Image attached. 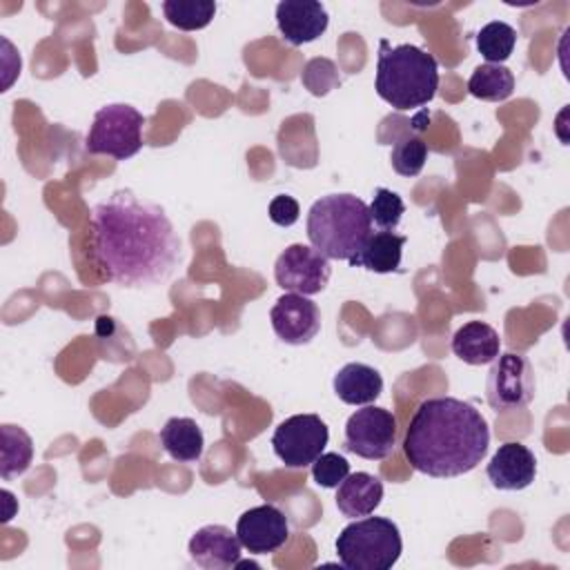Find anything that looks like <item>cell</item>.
Returning <instances> with one entry per match:
<instances>
[{"label": "cell", "instance_id": "cell-1", "mask_svg": "<svg viewBox=\"0 0 570 570\" xmlns=\"http://www.w3.org/2000/svg\"><path fill=\"white\" fill-rule=\"evenodd\" d=\"M91 258L120 287L163 285L183 261V240L167 212L129 189H118L89 216Z\"/></svg>", "mask_w": 570, "mask_h": 570}, {"label": "cell", "instance_id": "cell-2", "mask_svg": "<svg viewBox=\"0 0 570 570\" xmlns=\"http://www.w3.org/2000/svg\"><path fill=\"white\" fill-rule=\"evenodd\" d=\"M488 445L490 428L474 405L454 396H432L414 410L403 454L416 472L452 479L474 470Z\"/></svg>", "mask_w": 570, "mask_h": 570}, {"label": "cell", "instance_id": "cell-3", "mask_svg": "<svg viewBox=\"0 0 570 570\" xmlns=\"http://www.w3.org/2000/svg\"><path fill=\"white\" fill-rule=\"evenodd\" d=\"M374 89L396 111H410L428 105L439 89V65L432 53L416 45L390 47L379 42Z\"/></svg>", "mask_w": 570, "mask_h": 570}, {"label": "cell", "instance_id": "cell-4", "mask_svg": "<svg viewBox=\"0 0 570 570\" xmlns=\"http://www.w3.org/2000/svg\"><path fill=\"white\" fill-rule=\"evenodd\" d=\"M307 238L330 261H350L372 234L367 205L354 194H330L307 212Z\"/></svg>", "mask_w": 570, "mask_h": 570}, {"label": "cell", "instance_id": "cell-5", "mask_svg": "<svg viewBox=\"0 0 570 570\" xmlns=\"http://www.w3.org/2000/svg\"><path fill=\"white\" fill-rule=\"evenodd\" d=\"M338 561L347 570H390L403 550L399 525L387 517H363L336 537Z\"/></svg>", "mask_w": 570, "mask_h": 570}, {"label": "cell", "instance_id": "cell-6", "mask_svg": "<svg viewBox=\"0 0 570 570\" xmlns=\"http://www.w3.org/2000/svg\"><path fill=\"white\" fill-rule=\"evenodd\" d=\"M142 125L145 116L131 105L114 102L100 107L85 138V149L89 154H105L116 160H127L142 147Z\"/></svg>", "mask_w": 570, "mask_h": 570}, {"label": "cell", "instance_id": "cell-7", "mask_svg": "<svg viewBox=\"0 0 570 570\" xmlns=\"http://www.w3.org/2000/svg\"><path fill=\"white\" fill-rule=\"evenodd\" d=\"M537 381L530 361L517 352L499 354L485 379V399L492 410H521L534 399Z\"/></svg>", "mask_w": 570, "mask_h": 570}, {"label": "cell", "instance_id": "cell-8", "mask_svg": "<svg viewBox=\"0 0 570 570\" xmlns=\"http://www.w3.org/2000/svg\"><path fill=\"white\" fill-rule=\"evenodd\" d=\"M330 430L316 414H294L278 423L272 434L274 454L289 470L312 465L325 450Z\"/></svg>", "mask_w": 570, "mask_h": 570}, {"label": "cell", "instance_id": "cell-9", "mask_svg": "<svg viewBox=\"0 0 570 570\" xmlns=\"http://www.w3.org/2000/svg\"><path fill=\"white\" fill-rule=\"evenodd\" d=\"M396 448V419L390 410L363 405L345 423V450L367 459H387Z\"/></svg>", "mask_w": 570, "mask_h": 570}, {"label": "cell", "instance_id": "cell-10", "mask_svg": "<svg viewBox=\"0 0 570 570\" xmlns=\"http://www.w3.org/2000/svg\"><path fill=\"white\" fill-rule=\"evenodd\" d=\"M332 267L330 258L309 245L294 243L285 247L274 263L276 285L285 292L312 296L325 289Z\"/></svg>", "mask_w": 570, "mask_h": 570}, {"label": "cell", "instance_id": "cell-11", "mask_svg": "<svg viewBox=\"0 0 570 570\" xmlns=\"http://www.w3.org/2000/svg\"><path fill=\"white\" fill-rule=\"evenodd\" d=\"M236 534L247 552L269 554L285 546V541L289 539V525L285 514L276 505L263 503L245 510L238 517Z\"/></svg>", "mask_w": 570, "mask_h": 570}, {"label": "cell", "instance_id": "cell-12", "mask_svg": "<svg viewBox=\"0 0 570 570\" xmlns=\"http://www.w3.org/2000/svg\"><path fill=\"white\" fill-rule=\"evenodd\" d=\"M276 336L287 345H305L321 330V312L314 301L303 294L285 292L269 309Z\"/></svg>", "mask_w": 570, "mask_h": 570}, {"label": "cell", "instance_id": "cell-13", "mask_svg": "<svg viewBox=\"0 0 570 570\" xmlns=\"http://www.w3.org/2000/svg\"><path fill=\"white\" fill-rule=\"evenodd\" d=\"M238 534L225 525L209 523L196 530L189 539V559L205 570H227L240 561Z\"/></svg>", "mask_w": 570, "mask_h": 570}, {"label": "cell", "instance_id": "cell-14", "mask_svg": "<svg viewBox=\"0 0 570 570\" xmlns=\"http://www.w3.org/2000/svg\"><path fill=\"white\" fill-rule=\"evenodd\" d=\"M327 22V9L318 0H283L276 4L278 31L294 47L323 36Z\"/></svg>", "mask_w": 570, "mask_h": 570}, {"label": "cell", "instance_id": "cell-15", "mask_svg": "<svg viewBox=\"0 0 570 570\" xmlns=\"http://www.w3.org/2000/svg\"><path fill=\"white\" fill-rule=\"evenodd\" d=\"M485 474L497 490H525L537 476V459L523 443L508 441L492 454Z\"/></svg>", "mask_w": 570, "mask_h": 570}, {"label": "cell", "instance_id": "cell-16", "mask_svg": "<svg viewBox=\"0 0 570 570\" xmlns=\"http://www.w3.org/2000/svg\"><path fill=\"white\" fill-rule=\"evenodd\" d=\"M336 488V508L350 519L372 514L383 499V483L370 472H350Z\"/></svg>", "mask_w": 570, "mask_h": 570}, {"label": "cell", "instance_id": "cell-17", "mask_svg": "<svg viewBox=\"0 0 570 570\" xmlns=\"http://www.w3.org/2000/svg\"><path fill=\"white\" fill-rule=\"evenodd\" d=\"M501 338L499 332L483 323V321H470L461 325L452 336V352L468 365H485L492 363L501 352Z\"/></svg>", "mask_w": 570, "mask_h": 570}, {"label": "cell", "instance_id": "cell-18", "mask_svg": "<svg viewBox=\"0 0 570 570\" xmlns=\"http://www.w3.org/2000/svg\"><path fill=\"white\" fill-rule=\"evenodd\" d=\"M405 236L394 234L390 229H379L367 236L363 247L347 261L352 267H365L376 274L396 272L403 256Z\"/></svg>", "mask_w": 570, "mask_h": 570}, {"label": "cell", "instance_id": "cell-19", "mask_svg": "<svg viewBox=\"0 0 570 570\" xmlns=\"http://www.w3.org/2000/svg\"><path fill=\"white\" fill-rule=\"evenodd\" d=\"M334 392L347 405H370L383 392L381 374L365 363H347L334 374Z\"/></svg>", "mask_w": 570, "mask_h": 570}, {"label": "cell", "instance_id": "cell-20", "mask_svg": "<svg viewBox=\"0 0 570 570\" xmlns=\"http://www.w3.org/2000/svg\"><path fill=\"white\" fill-rule=\"evenodd\" d=\"M160 445L178 463H194L205 450L203 430L189 416H174L160 428Z\"/></svg>", "mask_w": 570, "mask_h": 570}, {"label": "cell", "instance_id": "cell-21", "mask_svg": "<svg viewBox=\"0 0 570 570\" xmlns=\"http://www.w3.org/2000/svg\"><path fill=\"white\" fill-rule=\"evenodd\" d=\"M0 436H2L0 474L4 481H9V479L27 472V468L31 465L33 443H31V436L22 428L9 425V423H4L0 428Z\"/></svg>", "mask_w": 570, "mask_h": 570}, {"label": "cell", "instance_id": "cell-22", "mask_svg": "<svg viewBox=\"0 0 570 570\" xmlns=\"http://www.w3.org/2000/svg\"><path fill=\"white\" fill-rule=\"evenodd\" d=\"M468 91L488 102H501L512 96L514 91V76L508 67L503 65H479L470 80H468Z\"/></svg>", "mask_w": 570, "mask_h": 570}, {"label": "cell", "instance_id": "cell-23", "mask_svg": "<svg viewBox=\"0 0 570 570\" xmlns=\"http://www.w3.org/2000/svg\"><path fill=\"white\" fill-rule=\"evenodd\" d=\"M163 13L174 24L176 29L183 31H196L205 29L214 13H216V2L212 0H165L163 2Z\"/></svg>", "mask_w": 570, "mask_h": 570}, {"label": "cell", "instance_id": "cell-24", "mask_svg": "<svg viewBox=\"0 0 570 570\" xmlns=\"http://www.w3.org/2000/svg\"><path fill=\"white\" fill-rule=\"evenodd\" d=\"M514 45H517L514 27L501 20L488 22L476 33V49L488 60V65H501L503 60H508Z\"/></svg>", "mask_w": 570, "mask_h": 570}, {"label": "cell", "instance_id": "cell-25", "mask_svg": "<svg viewBox=\"0 0 570 570\" xmlns=\"http://www.w3.org/2000/svg\"><path fill=\"white\" fill-rule=\"evenodd\" d=\"M390 160H392V169L399 176L412 178V176L421 174V169L428 160V145L419 136L405 134L394 142Z\"/></svg>", "mask_w": 570, "mask_h": 570}, {"label": "cell", "instance_id": "cell-26", "mask_svg": "<svg viewBox=\"0 0 570 570\" xmlns=\"http://www.w3.org/2000/svg\"><path fill=\"white\" fill-rule=\"evenodd\" d=\"M367 212H370V220L374 225H379L381 229L392 232L394 227H399L401 216L405 212V205H403V198L396 191L385 189V187H376L374 198L367 205Z\"/></svg>", "mask_w": 570, "mask_h": 570}, {"label": "cell", "instance_id": "cell-27", "mask_svg": "<svg viewBox=\"0 0 570 570\" xmlns=\"http://www.w3.org/2000/svg\"><path fill=\"white\" fill-rule=\"evenodd\" d=\"M350 474V463L336 452H323L312 463V479L321 488H336Z\"/></svg>", "mask_w": 570, "mask_h": 570}, {"label": "cell", "instance_id": "cell-28", "mask_svg": "<svg viewBox=\"0 0 570 570\" xmlns=\"http://www.w3.org/2000/svg\"><path fill=\"white\" fill-rule=\"evenodd\" d=\"M298 214H301V207H298L296 198H292L287 194H278L269 203V218H272V223H276L281 227H292L298 220Z\"/></svg>", "mask_w": 570, "mask_h": 570}]
</instances>
